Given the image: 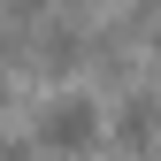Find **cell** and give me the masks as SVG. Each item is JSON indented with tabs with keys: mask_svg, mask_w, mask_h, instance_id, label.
I'll return each mask as SVG.
<instances>
[{
	"mask_svg": "<svg viewBox=\"0 0 161 161\" xmlns=\"http://www.w3.org/2000/svg\"><path fill=\"white\" fill-rule=\"evenodd\" d=\"M100 138H108V115H100L92 92H54L46 108L31 115V146L46 161H85Z\"/></svg>",
	"mask_w": 161,
	"mask_h": 161,
	"instance_id": "obj_1",
	"label": "cell"
},
{
	"mask_svg": "<svg viewBox=\"0 0 161 161\" xmlns=\"http://www.w3.org/2000/svg\"><path fill=\"white\" fill-rule=\"evenodd\" d=\"M108 138H123L130 153H161V85L130 92V100H123V115L108 123Z\"/></svg>",
	"mask_w": 161,
	"mask_h": 161,
	"instance_id": "obj_2",
	"label": "cell"
}]
</instances>
